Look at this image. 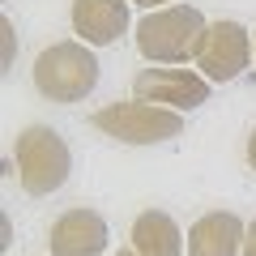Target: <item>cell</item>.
<instances>
[{
    "mask_svg": "<svg viewBox=\"0 0 256 256\" xmlns=\"http://www.w3.org/2000/svg\"><path fill=\"white\" fill-rule=\"evenodd\" d=\"M252 56H256L252 34H248L239 22L222 18V22H210V30L201 34V47H196V73H201L210 86L235 82V77L248 68Z\"/></svg>",
    "mask_w": 256,
    "mask_h": 256,
    "instance_id": "cell-5",
    "label": "cell"
},
{
    "mask_svg": "<svg viewBox=\"0 0 256 256\" xmlns=\"http://www.w3.org/2000/svg\"><path fill=\"white\" fill-rule=\"evenodd\" d=\"M13 56H18V34H13V22H0V68H9Z\"/></svg>",
    "mask_w": 256,
    "mask_h": 256,
    "instance_id": "cell-11",
    "label": "cell"
},
{
    "mask_svg": "<svg viewBox=\"0 0 256 256\" xmlns=\"http://www.w3.org/2000/svg\"><path fill=\"white\" fill-rule=\"evenodd\" d=\"M52 256H102L107 252V218L98 210H68L47 230Z\"/></svg>",
    "mask_w": 256,
    "mask_h": 256,
    "instance_id": "cell-7",
    "label": "cell"
},
{
    "mask_svg": "<svg viewBox=\"0 0 256 256\" xmlns=\"http://www.w3.org/2000/svg\"><path fill=\"white\" fill-rule=\"evenodd\" d=\"M184 239L188 235H180V226L166 210H146L132 222V252L137 256H180Z\"/></svg>",
    "mask_w": 256,
    "mask_h": 256,
    "instance_id": "cell-10",
    "label": "cell"
},
{
    "mask_svg": "<svg viewBox=\"0 0 256 256\" xmlns=\"http://www.w3.org/2000/svg\"><path fill=\"white\" fill-rule=\"evenodd\" d=\"M210 30L201 9L192 4H166L141 18L137 26V52L154 64H180V60H196L201 34Z\"/></svg>",
    "mask_w": 256,
    "mask_h": 256,
    "instance_id": "cell-1",
    "label": "cell"
},
{
    "mask_svg": "<svg viewBox=\"0 0 256 256\" xmlns=\"http://www.w3.org/2000/svg\"><path fill=\"white\" fill-rule=\"evenodd\" d=\"M132 90L141 102H154L166 111H192L210 102V82L192 68H141Z\"/></svg>",
    "mask_w": 256,
    "mask_h": 256,
    "instance_id": "cell-6",
    "label": "cell"
},
{
    "mask_svg": "<svg viewBox=\"0 0 256 256\" xmlns=\"http://www.w3.org/2000/svg\"><path fill=\"white\" fill-rule=\"evenodd\" d=\"M132 22L128 0H73V30L90 47H111Z\"/></svg>",
    "mask_w": 256,
    "mask_h": 256,
    "instance_id": "cell-8",
    "label": "cell"
},
{
    "mask_svg": "<svg viewBox=\"0 0 256 256\" xmlns=\"http://www.w3.org/2000/svg\"><path fill=\"white\" fill-rule=\"evenodd\" d=\"M132 4H141V9H166V4H175V0H132Z\"/></svg>",
    "mask_w": 256,
    "mask_h": 256,
    "instance_id": "cell-13",
    "label": "cell"
},
{
    "mask_svg": "<svg viewBox=\"0 0 256 256\" xmlns=\"http://www.w3.org/2000/svg\"><path fill=\"white\" fill-rule=\"evenodd\" d=\"M90 124L107 137L124 141V146H158V141H175L184 132L180 111L154 107V102H107L90 116Z\"/></svg>",
    "mask_w": 256,
    "mask_h": 256,
    "instance_id": "cell-4",
    "label": "cell"
},
{
    "mask_svg": "<svg viewBox=\"0 0 256 256\" xmlns=\"http://www.w3.org/2000/svg\"><path fill=\"white\" fill-rule=\"evenodd\" d=\"M98 86V60L86 43H52L34 60V90L52 102H77Z\"/></svg>",
    "mask_w": 256,
    "mask_h": 256,
    "instance_id": "cell-3",
    "label": "cell"
},
{
    "mask_svg": "<svg viewBox=\"0 0 256 256\" xmlns=\"http://www.w3.org/2000/svg\"><path fill=\"white\" fill-rule=\"evenodd\" d=\"M248 162H252V171H256V128H252V137H248Z\"/></svg>",
    "mask_w": 256,
    "mask_h": 256,
    "instance_id": "cell-14",
    "label": "cell"
},
{
    "mask_svg": "<svg viewBox=\"0 0 256 256\" xmlns=\"http://www.w3.org/2000/svg\"><path fill=\"white\" fill-rule=\"evenodd\" d=\"M13 166L30 196H52L56 188H64L73 171V150L52 124H30L22 128L18 146H13Z\"/></svg>",
    "mask_w": 256,
    "mask_h": 256,
    "instance_id": "cell-2",
    "label": "cell"
},
{
    "mask_svg": "<svg viewBox=\"0 0 256 256\" xmlns=\"http://www.w3.org/2000/svg\"><path fill=\"white\" fill-rule=\"evenodd\" d=\"M244 256H256V222L248 226V239H244Z\"/></svg>",
    "mask_w": 256,
    "mask_h": 256,
    "instance_id": "cell-12",
    "label": "cell"
},
{
    "mask_svg": "<svg viewBox=\"0 0 256 256\" xmlns=\"http://www.w3.org/2000/svg\"><path fill=\"white\" fill-rule=\"evenodd\" d=\"M116 256H137V252H132V248H124V252H116Z\"/></svg>",
    "mask_w": 256,
    "mask_h": 256,
    "instance_id": "cell-15",
    "label": "cell"
},
{
    "mask_svg": "<svg viewBox=\"0 0 256 256\" xmlns=\"http://www.w3.org/2000/svg\"><path fill=\"white\" fill-rule=\"evenodd\" d=\"M244 222L235 218L230 210H214L205 218L192 222L188 230V256H239L244 252Z\"/></svg>",
    "mask_w": 256,
    "mask_h": 256,
    "instance_id": "cell-9",
    "label": "cell"
}]
</instances>
